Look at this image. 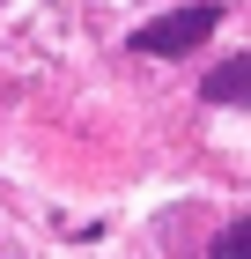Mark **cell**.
<instances>
[{"label":"cell","instance_id":"6da1fadb","mask_svg":"<svg viewBox=\"0 0 251 259\" xmlns=\"http://www.w3.org/2000/svg\"><path fill=\"white\" fill-rule=\"evenodd\" d=\"M214 22H222V8L214 0H192V8H170V15H155L133 30V52H155V60H177V52H192V45L214 37Z\"/></svg>","mask_w":251,"mask_h":259},{"label":"cell","instance_id":"7a4b0ae2","mask_svg":"<svg viewBox=\"0 0 251 259\" xmlns=\"http://www.w3.org/2000/svg\"><path fill=\"white\" fill-rule=\"evenodd\" d=\"M207 104H251V52H236V60H222L207 74V89H199Z\"/></svg>","mask_w":251,"mask_h":259},{"label":"cell","instance_id":"3957f363","mask_svg":"<svg viewBox=\"0 0 251 259\" xmlns=\"http://www.w3.org/2000/svg\"><path fill=\"white\" fill-rule=\"evenodd\" d=\"M207 259H251V215H244V222H229V230L214 237V252H207Z\"/></svg>","mask_w":251,"mask_h":259}]
</instances>
